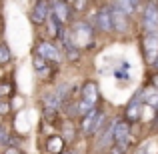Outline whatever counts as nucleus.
I'll list each match as a JSON object with an SVG mask.
<instances>
[{
  "label": "nucleus",
  "mask_w": 158,
  "mask_h": 154,
  "mask_svg": "<svg viewBox=\"0 0 158 154\" xmlns=\"http://www.w3.org/2000/svg\"><path fill=\"white\" fill-rule=\"evenodd\" d=\"M8 110H10V104L0 100V114H8Z\"/></svg>",
  "instance_id": "20"
},
{
  "label": "nucleus",
  "mask_w": 158,
  "mask_h": 154,
  "mask_svg": "<svg viewBox=\"0 0 158 154\" xmlns=\"http://www.w3.org/2000/svg\"><path fill=\"white\" fill-rule=\"evenodd\" d=\"M8 142H10V132H8L6 126L0 124V144H8Z\"/></svg>",
  "instance_id": "18"
},
{
  "label": "nucleus",
  "mask_w": 158,
  "mask_h": 154,
  "mask_svg": "<svg viewBox=\"0 0 158 154\" xmlns=\"http://www.w3.org/2000/svg\"><path fill=\"white\" fill-rule=\"evenodd\" d=\"M154 84H156V86H158V76H156V78H154Z\"/></svg>",
  "instance_id": "24"
},
{
  "label": "nucleus",
  "mask_w": 158,
  "mask_h": 154,
  "mask_svg": "<svg viewBox=\"0 0 158 154\" xmlns=\"http://www.w3.org/2000/svg\"><path fill=\"white\" fill-rule=\"evenodd\" d=\"M96 28L102 32H112V14H110V8L104 6L98 10L96 14Z\"/></svg>",
  "instance_id": "11"
},
{
  "label": "nucleus",
  "mask_w": 158,
  "mask_h": 154,
  "mask_svg": "<svg viewBox=\"0 0 158 154\" xmlns=\"http://www.w3.org/2000/svg\"><path fill=\"white\" fill-rule=\"evenodd\" d=\"M60 154H62V152H60ZM66 154H72V152H66Z\"/></svg>",
  "instance_id": "26"
},
{
  "label": "nucleus",
  "mask_w": 158,
  "mask_h": 154,
  "mask_svg": "<svg viewBox=\"0 0 158 154\" xmlns=\"http://www.w3.org/2000/svg\"><path fill=\"white\" fill-rule=\"evenodd\" d=\"M62 138L60 136H50V138H48V150H50L52 154H60L62 152Z\"/></svg>",
  "instance_id": "16"
},
{
  "label": "nucleus",
  "mask_w": 158,
  "mask_h": 154,
  "mask_svg": "<svg viewBox=\"0 0 158 154\" xmlns=\"http://www.w3.org/2000/svg\"><path fill=\"white\" fill-rule=\"evenodd\" d=\"M66 32H68L70 40H72L78 48L90 46V44H92L94 30H92V26H90V24H86V22H76L72 28H70V30H66Z\"/></svg>",
  "instance_id": "2"
},
{
  "label": "nucleus",
  "mask_w": 158,
  "mask_h": 154,
  "mask_svg": "<svg viewBox=\"0 0 158 154\" xmlns=\"http://www.w3.org/2000/svg\"><path fill=\"white\" fill-rule=\"evenodd\" d=\"M48 32H50V36H52V38H56V36H60L62 34V28H60V20H58L56 18V16H54L52 14V12H50V14H48Z\"/></svg>",
  "instance_id": "14"
},
{
  "label": "nucleus",
  "mask_w": 158,
  "mask_h": 154,
  "mask_svg": "<svg viewBox=\"0 0 158 154\" xmlns=\"http://www.w3.org/2000/svg\"><path fill=\"white\" fill-rule=\"evenodd\" d=\"M138 4H140V0H116L114 6H116V8H120L124 14L130 16V14H134V12L138 10Z\"/></svg>",
  "instance_id": "13"
},
{
  "label": "nucleus",
  "mask_w": 158,
  "mask_h": 154,
  "mask_svg": "<svg viewBox=\"0 0 158 154\" xmlns=\"http://www.w3.org/2000/svg\"><path fill=\"white\" fill-rule=\"evenodd\" d=\"M108 154H124V148H120L118 144H114V146L108 148Z\"/></svg>",
  "instance_id": "19"
},
{
  "label": "nucleus",
  "mask_w": 158,
  "mask_h": 154,
  "mask_svg": "<svg viewBox=\"0 0 158 154\" xmlns=\"http://www.w3.org/2000/svg\"><path fill=\"white\" fill-rule=\"evenodd\" d=\"M98 100H100L98 84H96V82H92V80L84 82V84H82V90H80V102H78L76 112H78L80 116L88 114L90 110H94V108H96Z\"/></svg>",
  "instance_id": "1"
},
{
  "label": "nucleus",
  "mask_w": 158,
  "mask_h": 154,
  "mask_svg": "<svg viewBox=\"0 0 158 154\" xmlns=\"http://www.w3.org/2000/svg\"><path fill=\"white\" fill-rule=\"evenodd\" d=\"M72 12H74V8L70 2H66V0H52V14L62 24H68L72 20Z\"/></svg>",
  "instance_id": "8"
},
{
  "label": "nucleus",
  "mask_w": 158,
  "mask_h": 154,
  "mask_svg": "<svg viewBox=\"0 0 158 154\" xmlns=\"http://www.w3.org/2000/svg\"><path fill=\"white\" fill-rule=\"evenodd\" d=\"M66 2H70V4H72V0H66Z\"/></svg>",
  "instance_id": "25"
},
{
  "label": "nucleus",
  "mask_w": 158,
  "mask_h": 154,
  "mask_svg": "<svg viewBox=\"0 0 158 154\" xmlns=\"http://www.w3.org/2000/svg\"><path fill=\"white\" fill-rule=\"evenodd\" d=\"M112 138H114V144H118L120 148L126 150V144L130 140V124L126 120H116L114 130H112Z\"/></svg>",
  "instance_id": "6"
},
{
  "label": "nucleus",
  "mask_w": 158,
  "mask_h": 154,
  "mask_svg": "<svg viewBox=\"0 0 158 154\" xmlns=\"http://www.w3.org/2000/svg\"><path fill=\"white\" fill-rule=\"evenodd\" d=\"M110 14H112V30L126 32L128 30V14H124V12L116 6L110 8Z\"/></svg>",
  "instance_id": "10"
},
{
  "label": "nucleus",
  "mask_w": 158,
  "mask_h": 154,
  "mask_svg": "<svg viewBox=\"0 0 158 154\" xmlns=\"http://www.w3.org/2000/svg\"><path fill=\"white\" fill-rule=\"evenodd\" d=\"M152 66H154V68L158 70V54H156V58H154V62H152Z\"/></svg>",
  "instance_id": "23"
},
{
  "label": "nucleus",
  "mask_w": 158,
  "mask_h": 154,
  "mask_svg": "<svg viewBox=\"0 0 158 154\" xmlns=\"http://www.w3.org/2000/svg\"><path fill=\"white\" fill-rule=\"evenodd\" d=\"M142 154H154V148H152V146H148V148H146V150H144Z\"/></svg>",
  "instance_id": "22"
},
{
  "label": "nucleus",
  "mask_w": 158,
  "mask_h": 154,
  "mask_svg": "<svg viewBox=\"0 0 158 154\" xmlns=\"http://www.w3.org/2000/svg\"><path fill=\"white\" fill-rule=\"evenodd\" d=\"M50 64H52V62L44 60L42 56H38V54H36V56L32 58V66H34V72L38 74L40 78H48V76L52 74V68H50Z\"/></svg>",
  "instance_id": "12"
},
{
  "label": "nucleus",
  "mask_w": 158,
  "mask_h": 154,
  "mask_svg": "<svg viewBox=\"0 0 158 154\" xmlns=\"http://www.w3.org/2000/svg\"><path fill=\"white\" fill-rule=\"evenodd\" d=\"M142 24H144V30L146 32H158V4H156V0H150L146 4Z\"/></svg>",
  "instance_id": "4"
},
{
  "label": "nucleus",
  "mask_w": 158,
  "mask_h": 154,
  "mask_svg": "<svg viewBox=\"0 0 158 154\" xmlns=\"http://www.w3.org/2000/svg\"><path fill=\"white\" fill-rule=\"evenodd\" d=\"M140 110H142V106H140V102H130L126 108V118L130 120V122H136V120L140 118Z\"/></svg>",
  "instance_id": "15"
},
{
  "label": "nucleus",
  "mask_w": 158,
  "mask_h": 154,
  "mask_svg": "<svg viewBox=\"0 0 158 154\" xmlns=\"http://www.w3.org/2000/svg\"><path fill=\"white\" fill-rule=\"evenodd\" d=\"M4 154H24V152L18 150V148H14V146H8L6 150H4Z\"/></svg>",
  "instance_id": "21"
},
{
  "label": "nucleus",
  "mask_w": 158,
  "mask_h": 154,
  "mask_svg": "<svg viewBox=\"0 0 158 154\" xmlns=\"http://www.w3.org/2000/svg\"><path fill=\"white\" fill-rule=\"evenodd\" d=\"M140 2H142V0H140ZM146 2H150V0H146Z\"/></svg>",
  "instance_id": "27"
},
{
  "label": "nucleus",
  "mask_w": 158,
  "mask_h": 154,
  "mask_svg": "<svg viewBox=\"0 0 158 154\" xmlns=\"http://www.w3.org/2000/svg\"><path fill=\"white\" fill-rule=\"evenodd\" d=\"M10 58H12V54H10V50H8V46L6 44H0V64L10 62Z\"/></svg>",
  "instance_id": "17"
},
{
  "label": "nucleus",
  "mask_w": 158,
  "mask_h": 154,
  "mask_svg": "<svg viewBox=\"0 0 158 154\" xmlns=\"http://www.w3.org/2000/svg\"><path fill=\"white\" fill-rule=\"evenodd\" d=\"M50 14V4L48 0H36L34 6H32V12H30V20L34 24H42L44 20L48 18Z\"/></svg>",
  "instance_id": "9"
},
{
  "label": "nucleus",
  "mask_w": 158,
  "mask_h": 154,
  "mask_svg": "<svg viewBox=\"0 0 158 154\" xmlns=\"http://www.w3.org/2000/svg\"><path fill=\"white\" fill-rule=\"evenodd\" d=\"M142 52L148 64H152L158 54V32H146L142 38Z\"/></svg>",
  "instance_id": "5"
},
{
  "label": "nucleus",
  "mask_w": 158,
  "mask_h": 154,
  "mask_svg": "<svg viewBox=\"0 0 158 154\" xmlns=\"http://www.w3.org/2000/svg\"><path fill=\"white\" fill-rule=\"evenodd\" d=\"M34 52L38 54V56H42L44 60L52 62V64H58V62H62V54H60V50H58V48L54 46L52 42H40V44H36Z\"/></svg>",
  "instance_id": "7"
},
{
  "label": "nucleus",
  "mask_w": 158,
  "mask_h": 154,
  "mask_svg": "<svg viewBox=\"0 0 158 154\" xmlns=\"http://www.w3.org/2000/svg\"><path fill=\"white\" fill-rule=\"evenodd\" d=\"M102 120H104V112L98 110V108H94V110H90L88 114H84L82 116V122H80L82 134L90 136V134H94V132H98L100 126H102Z\"/></svg>",
  "instance_id": "3"
}]
</instances>
